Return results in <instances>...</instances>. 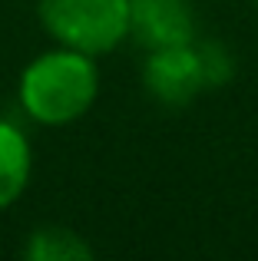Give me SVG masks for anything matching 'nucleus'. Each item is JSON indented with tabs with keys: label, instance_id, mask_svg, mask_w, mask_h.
Here are the masks:
<instances>
[{
	"label": "nucleus",
	"instance_id": "1",
	"mask_svg": "<svg viewBox=\"0 0 258 261\" xmlns=\"http://www.w3.org/2000/svg\"><path fill=\"white\" fill-rule=\"evenodd\" d=\"M96 57L60 46L37 57L20 76V106L40 126H70L99 96Z\"/></svg>",
	"mask_w": 258,
	"mask_h": 261
},
{
	"label": "nucleus",
	"instance_id": "2",
	"mask_svg": "<svg viewBox=\"0 0 258 261\" xmlns=\"http://www.w3.org/2000/svg\"><path fill=\"white\" fill-rule=\"evenodd\" d=\"M40 23L60 46L103 57L129 37V0H40Z\"/></svg>",
	"mask_w": 258,
	"mask_h": 261
},
{
	"label": "nucleus",
	"instance_id": "3",
	"mask_svg": "<svg viewBox=\"0 0 258 261\" xmlns=\"http://www.w3.org/2000/svg\"><path fill=\"white\" fill-rule=\"evenodd\" d=\"M142 86L162 106H189L205 86V73H202V60L199 50L192 43H179V46H159L149 50L146 66H142Z\"/></svg>",
	"mask_w": 258,
	"mask_h": 261
},
{
	"label": "nucleus",
	"instance_id": "4",
	"mask_svg": "<svg viewBox=\"0 0 258 261\" xmlns=\"http://www.w3.org/2000/svg\"><path fill=\"white\" fill-rule=\"evenodd\" d=\"M129 33L146 50L195 40V10L189 0H129Z\"/></svg>",
	"mask_w": 258,
	"mask_h": 261
},
{
	"label": "nucleus",
	"instance_id": "5",
	"mask_svg": "<svg viewBox=\"0 0 258 261\" xmlns=\"http://www.w3.org/2000/svg\"><path fill=\"white\" fill-rule=\"evenodd\" d=\"M30 169L33 155L27 136L13 122L0 119V212L23 195L27 182H30Z\"/></svg>",
	"mask_w": 258,
	"mask_h": 261
},
{
	"label": "nucleus",
	"instance_id": "6",
	"mask_svg": "<svg viewBox=\"0 0 258 261\" xmlns=\"http://www.w3.org/2000/svg\"><path fill=\"white\" fill-rule=\"evenodd\" d=\"M23 255L30 261H90L93 245L83 235L63 225H43L23 245Z\"/></svg>",
	"mask_w": 258,
	"mask_h": 261
},
{
	"label": "nucleus",
	"instance_id": "7",
	"mask_svg": "<svg viewBox=\"0 0 258 261\" xmlns=\"http://www.w3.org/2000/svg\"><path fill=\"white\" fill-rule=\"evenodd\" d=\"M195 50H199V60H202V73H205V86H222L232 80V57H228V50L222 43H215V40H209V43H195Z\"/></svg>",
	"mask_w": 258,
	"mask_h": 261
},
{
	"label": "nucleus",
	"instance_id": "8",
	"mask_svg": "<svg viewBox=\"0 0 258 261\" xmlns=\"http://www.w3.org/2000/svg\"><path fill=\"white\" fill-rule=\"evenodd\" d=\"M255 4H258V0H255Z\"/></svg>",
	"mask_w": 258,
	"mask_h": 261
}]
</instances>
